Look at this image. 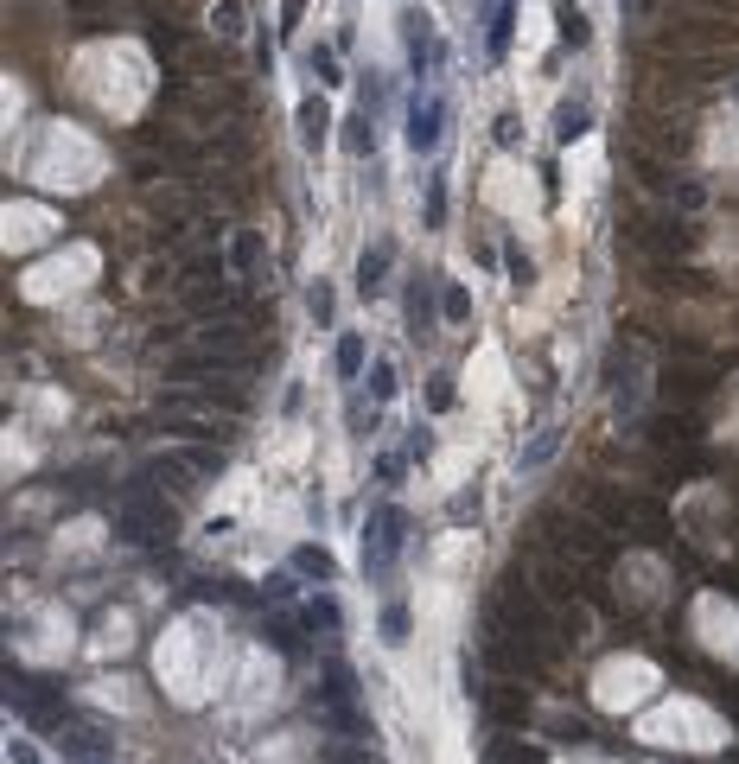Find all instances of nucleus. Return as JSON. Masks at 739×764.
<instances>
[{
  "instance_id": "nucleus-33",
  "label": "nucleus",
  "mask_w": 739,
  "mask_h": 764,
  "mask_svg": "<svg viewBox=\"0 0 739 764\" xmlns=\"http://www.w3.org/2000/svg\"><path fill=\"white\" fill-rule=\"evenodd\" d=\"M306 71L319 77V90H338V83H345V64H338V45H306Z\"/></svg>"
},
{
  "instance_id": "nucleus-46",
  "label": "nucleus",
  "mask_w": 739,
  "mask_h": 764,
  "mask_svg": "<svg viewBox=\"0 0 739 764\" xmlns=\"http://www.w3.org/2000/svg\"><path fill=\"white\" fill-rule=\"evenodd\" d=\"M491 141H497V147H517V141H523V115H517V109H504V115L491 121Z\"/></svg>"
},
{
  "instance_id": "nucleus-23",
  "label": "nucleus",
  "mask_w": 739,
  "mask_h": 764,
  "mask_svg": "<svg viewBox=\"0 0 739 764\" xmlns=\"http://www.w3.org/2000/svg\"><path fill=\"white\" fill-rule=\"evenodd\" d=\"M644 433H650V440H663V446H689V440H701V414L669 408V414H657V421H644Z\"/></svg>"
},
{
  "instance_id": "nucleus-43",
  "label": "nucleus",
  "mask_w": 739,
  "mask_h": 764,
  "mask_svg": "<svg viewBox=\"0 0 739 764\" xmlns=\"http://www.w3.org/2000/svg\"><path fill=\"white\" fill-rule=\"evenodd\" d=\"M294 580H300L294 567H287V573H268V580H262V599H268V605H294V593H300Z\"/></svg>"
},
{
  "instance_id": "nucleus-9",
  "label": "nucleus",
  "mask_w": 739,
  "mask_h": 764,
  "mask_svg": "<svg viewBox=\"0 0 739 764\" xmlns=\"http://www.w3.org/2000/svg\"><path fill=\"white\" fill-rule=\"evenodd\" d=\"M408 510L402 503H376V510L364 516V554H357V561H364V580H383V573L402 561V548H408Z\"/></svg>"
},
{
  "instance_id": "nucleus-36",
  "label": "nucleus",
  "mask_w": 739,
  "mask_h": 764,
  "mask_svg": "<svg viewBox=\"0 0 739 764\" xmlns=\"http://www.w3.org/2000/svg\"><path fill=\"white\" fill-rule=\"evenodd\" d=\"M345 147L357 153V160H370V153H376V115H370V109H357V115L345 121Z\"/></svg>"
},
{
  "instance_id": "nucleus-28",
  "label": "nucleus",
  "mask_w": 739,
  "mask_h": 764,
  "mask_svg": "<svg viewBox=\"0 0 739 764\" xmlns=\"http://www.w3.org/2000/svg\"><path fill=\"white\" fill-rule=\"evenodd\" d=\"M262 637L287 656V663H300V612H294V618H287V612H268V618H262Z\"/></svg>"
},
{
  "instance_id": "nucleus-25",
  "label": "nucleus",
  "mask_w": 739,
  "mask_h": 764,
  "mask_svg": "<svg viewBox=\"0 0 739 764\" xmlns=\"http://www.w3.org/2000/svg\"><path fill=\"white\" fill-rule=\"evenodd\" d=\"M555 453H561V427H555V421H542L536 433H529V446L517 453V472H523V478H536Z\"/></svg>"
},
{
  "instance_id": "nucleus-19",
  "label": "nucleus",
  "mask_w": 739,
  "mask_h": 764,
  "mask_svg": "<svg viewBox=\"0 0 739 764\" xmlns=\"http://www.w3.org/2000/svg\"><path fill=\"white\" fill-rule=\"evenodd\" d=\"M58 745H64V758H71V764H109V726H96V720L64 726Z\"/></svg>"
},
{
  "instance_id": "nucleus-35",
  "label": "nucleus",
  "mask_w": 739,
  "mask_h": 764,
  "mask_svg": "<svg viewBox=\"0 0 739 764\" xmlns=\"http://www.w3.org/2000/svg\"><path fill=\"white\" fill-rule=\"evenodd\" d=\"M542 733H548V739H561V745H593V726L580 720V714H548V720H542Z\"/></svg>"
},
{
  "instance_id": "nucleus-50",
  "label": "nucleus",
  "mask_w": 739,
  "mask_h": 764,
  "mask_svg": "<svg viewBox=\"0 0 739 764\" xmlns=\"http://www.w3.org/2000/svg\"><path fill=\"white\" fill-rule=\"evenodd\" d=\"M376 478H383V484H402V478H408V453H383V459H376Z\"/></svg>"
},
{
  "instance_id": "nucleus-8",
  "label": "nucleus",
  "mask_w": 739,
  "mask_h": 764,
  "mask_svg": "<svg viewBox=\"0 0 739 764\" xmlns=\"http://www.w3.org/2000/svg\"><path fill=\"white\" fill-rule=\"evenodd\" d=\"M7 701L13 714L26 726H45V733H58L64 720H71V701H64V682H45V675H26L7 663Z\"/></svg>"
},
{
  "instance_id": "nucleus-11",
  "label": "nucleus",
  "mask_w": 739,
  "mask_h": 764,
  "mask_svg": "<svg viewBox=\"0 0 739 764\" xmlns=\"http://www.w3.org/2000/svg\"><path fill=\"white\" fill-rule=\"evenodd\" d=\"M160 427L185 446H230L236 440V414H217V408H179V402H160Z\"/></svg>"
},
{
  "instance_id": "nucleus-7",
  "label": "nucleus",
  "mask_w": 739,
  "mask_h": 764,
  "mask_svg": "<svg viewBox=\"0 0 739 764\" xmlns=\"http://www.w3.org/2000/svg\"><path fill=\"white\" fill-rule=\"evenodd\" d=\"M313 707H319V720L332 726L338 739H370V714L357 707V675H351V663H338V656L325 663Z\"/></svg>"
},
{
  "instance_id": "nucleus-44",
  "label": "nucleus",
  "mask_w": 739,
  "mask_h": 764,
  "mask_svg": "<svg viewBox=\"0 0 739 764\" xmlns=\"http://www.w3.org/2000/svg\"><path fill=\"white\" fill-rule=\"evenodd\" d=\"M440 319H446V325H466V319H472L466 287H440Z\"/></svg>"
},
{
  "instance_id": "nucleus-39",
  "label": "nucleus",
  "mask_w": 739,
  "mask_h": 764,
  "mask_svg": "<svg viewBox=\"0 0 739 764\" xmlns=\"http://www.w3.org/2000/svg\"><path fill=\"white\" fill-rule=\"evenodd\" d=\"M179 459L192 465V478H198V484L223 472V446H179Z\"/></svg>"
},
{
  "instance_id": "nucleus-1",
  "label": "nucleus",
  "mask_w": 739,
  "mask_h": 764,
  "mask_svg": "<svg viewBox=\"0 0 739 764\" xmlns=\"http://www.w3.org/2000/svg\"><path fill=\"white\" fill-rule=\"evenodd\" d=\"M625 535L599 529L587 510H567V503H548V510L529 516V554H561V561L580 567H606Z\"/></svg>"
},
{
  "instance_id": "nucleus-18",
  "label": "nucleus",
  "mask_w": 739,
  "mask_h": 764,
  "mask_svg": "<svg viewBox=\"0 0 739 764\" xmlns=\"http://www.w3.org/2000/svg\"><path fill=\"white\" fill-rule=\"evenodd\" d=\"M434 312H440V281L434 274H415L402 293V319H408V332L415 338H434Z\"/></svg>"
},
{
  "instance_id": "nucleus-49",
  "label": "nucleus",
  "mask_w": 739,
  "mask_h": 764,
  "mask_svg": "<svg viewBox=\"0 0 739 764\" xmlns=\"http://www.w3.org/2000/svg\"><path fill=\"white\" fill-rule=\"evenodd\" d=\"M383 96H389V83H383V71H364V102H357V109H383Z\"/></svg>"
},
{
  "instance_id": "nucleus-53",
  "label": "nucleus",
  "mask_w": 739,
  "mask_h": 764,
  "mask_svg": "<svg viewBox=\"0 0 739 764\" xmlns=\"http://www.w3.org/2000/svg\"><path fill=\"white\" fill-rule=\"evenodd\" d=\"M631 7H638V13H657V0H631Z\"/></svg>"
},
{
  "instance_id": "nucleus-29",
  "label": "nucleus",
  "mask_w": 739,
  "mask_h": 764,
  "mask_svg": "<svg viewBox=\"0 0 739 764\" xmlns=\"http://www.w3.org/2000/svg\"><path fill=\"white\" fill-rule=\"evenodd\" d=\"M587 121H593L587 96H567V102H555V141H561V147H567V141H580V134H587Z\"/></svg>"
},
{
  "instance_id": "nucleus-45",
  "label": "nucleus",
  "mask_w": 739,
  "mask_h": 764,
  "mask_svg": "<svg viewBox=\"0 0 739 764\" xmlns=\"http://www.w3.org/2000/svg\"><path fill=\"white\" fill-rule=\"evenodd\" d=\"M504 274H510L517 287H529V281H536V262H529V255L517 249V242H504Z\"/></svg>"
},
{
  "instance_id": "nucleus-14",
  "label": "nucleus",
  "mask_w": 739,
  "mask_h": 764,
  "mask_svg": "<svg viewBox=\"0 0 739 764\" xmlns=\"http://www.w3.org/2000/svg\"><path fill=\"white\" fill-rule=\"evenodd\" d=\"M395 26H402V51H408V77H415V90H421V83L434 77V64H440V39H434V20H427L421 7H408V13H402V20H395Z\"/></svg>"
},
{
  "instance_id": "nucleus-16",
  "label": "nucleus",
  "mask_w": 739,
  "mask_h": 764,
  "mask_svg": "<svg viewBox=\"0 0 739 764\" xmlns=\"http://www.w3.org/2000/svg\"><path fill=\"white\" fill-rule=\"evenodd\" d=\"M631 491H606V484H580V510L593 516L599 529H612V535H631Z\"/></svg>"
},
{
  "instance_id": "nucleus-4",
  "label": "nucleus",
  "mask_w": 739,
  "mask_h": 764,
  "mask_svg": "<svg viewBox=\"0 0 739 764\" xmlns=\"http://www.w3.org/2000/svg\"><path fill=\"white\" fill-rule=\"evenodd\" d=\"M625 242L650 262H682V255L701 249V230L682 211H631L625 217Z\"/></svg>"
},
{
  "instance_id": "nucleus-20",
  "label": "nucleus",
  "mask_w": 739,
  "mask_h": 764,
  "mask_svg": "<svg viewBox=\"0 0 739 764\" xmlns=\"http://www.w3.org/2000/svg\"><path fill=\"white\" fill-rule=\"evenodd\" d=\"M141 32H147V51H153V58L173 64V71H185V58H192V32L173 26V20H147Z\"/></svg>"
},
{
  "instance_id": "nucleus-2",
  "label": "nucleus",
  "mask_w": 739,
  "mask_h": 764,
  "mask_svg": "<svg viewBox=\"0 0 739 764\" xmlns=\"http://www.w3.org/2000/svg\"><path fill=\"white\" fill-rule=\"evenodd\" d=\"M663 58H708V51H739V20L701 7V0H669L657 26Z\"/></svg>"
},
{
  "instance_id": "nucleus-5",
  "label": "nucleus",
  "mask_w": 739,
  "mask_h": 764,
  "mask_svg": "<svg viewBox=\"0 0 739 764\" xmlns=\"http://www.w3.org/2000/svg\"><path fill=\"white\" fill-rule=\"evenodd\" d=\"M625 141L644 147V153H657V160H689V153H695V121L682 109H669V102H638Z\"/></svg>"
},
{
  "instance_id": "nucleus-52",
  "label": "nucleus",
  "mask_w": 739,
  "mask_h": 764,
  "mask_svg": "<svg viewBox=\"0 0 739 764\" xmlns=\"http://www.w3.org/2000/svg\"><path fill=\"white\" fill-rule=\"evenodd\" d=\"M7 758H13V764H45V758H39V752H32V745H26V739H13V745H7Z\"/></svg>"
},
{
  "instance_id": "nucleus-15",
  "label": "nucleus",
  "mask_w": 739,
  "mask_h": 764,
  "mask_svg": "<svg viewBox=\"0 0 739 764\" xmlns=\"http://www.w3.org/2000/svg\"><path fill=\"white\" fill-rule=\"evenodd\" d=\"M478 707H485L491 733H510V726L529 720V682H517V675H497V682L478 694Z\"/></svg>"
},
{
  "instance_id": "nucleus-24",
  "label": "nucleus",
  "mask_w": 739,
  "mask_h": 764,
  "mask_svg": "<svg viewBox=\"0 0 739 764\" xmlns=\"http://www.w3.org/2000/svg\"><path fill=\"white\" fill-rule=\"evenodd\" d=\"M300 631H306V637H338V631H345L338 599H332V593H313V599L300 605Z\"/></svg>"
},
{
  "instance_id": "nucleus-41",
  "label": "nucleus",
  "mask_w": 739,
  "mask_h": 764,
  "mask_svg": "<svg viewBox=\"0 0 739 764\" xmlns=\"http://www.w3.org/2000/svg\"><path fill=\"white\" fill-rule=\"evenodd\" d=\"M383 644H389V650H402V644H408V605H402V599H389V605H383Z\"/></svg>"
},
{
  "instance_id": "nucleus-26",
  "label": "nucleus",
  "mask_w": 739,
  "mask_h": 764,
  "mask_svg": "<svg viewBox=\"0 0 739 764\" xmlns=\"http://www.w3.org/2000/svg\"><path fill=\"white\" fill-rule=\"evenodd\" d=\"M287 567H294L300 580H319V586H332V580H338V561H332V554H325L319 542H300L294 554H287Z\"/></svg>"
},
{
  "instance_id": "nucleus-55",
  "label": "nucleus",
  "mask_w": 739,
  "mask_h": 764,
  "mask_svg": "<svg viewBox=\"0 0 739 764\" xmlns=\"http://www.w3.org/2000/svg\"><path fill=\"white\" fill-rule=\"evenodd\" d=\"M351 764H357V758H351Z\"/></svg>"
},
{
  "instance_id": "nucleus-27",
  "label": "nucleus",
  "mask_w": 739,
  "mask_h": 764,
  "mask_svg": "<svg viewBox=\"0 0 739 764\" xmlns=\"http://www.w3.org/2000/svg\"><path fill=\"white\" fill-rule=\"evenodd\" d=\"M510 26H517V0H497V7H491V20H485V58H491V64H504V51H510Z\"/></svg>"
},
{
  "instance_id": "nucleus-54",
  "label": "nucleus",
  "mask_w": 739,
  "mask_h": 764,
  "mask_svg": "<svg viewBox=\"0 0 739 764\" xmlns=\"http://www.w3.org/2000/svg\"><path fill=\"white\" fill-rule=\"evenodd\" d=\"M727 96H733V102H739V77H733V83H727Z\"/></svg>"
},
{
  "instance_id": "nucleus-51",
  "label": "nucleus",
  "mask_w": 739,
  "mask_h": 764,
  "mask_svg": "<svg viewBox=\"0 0 739 764\" xmlns=\"http://www.w3.org/2000/svg\"><path fill=\"white\" fill-rule=\"evenodd\" d=\"M402 453H408V459H427V453H434V433H427V427H408V446H402Z\"/></svg>"
},
{
  "instance_id": "nucleus-32",
  "label": "nucleus",
  "mask_w": 739,
  "mask_h": 764,
  "mask_svg": "<svg viewBox=\"0 0 739 764\" xmlns=\"http://www.w3.org/2000/svg\"><path fill=\"white\" fill-rule=\"evenodd\" d=\"M555 32H561V45H567V51H580V45L593 39V20L574 7V0H561V7H555Z\"/></svg>"
},
{
  "instance_id": "nucleus-3",
  "label": "nucleus",
  "mask_w": 739,
  "mask_h": 764,
  "mask_svg": "<svg viewBox=\"0 0 739 764\" xmlns=\"http://www.w3.org/2000/svg\"><path fill=\"white\" fill-rule=\"evenodd\" d=\"M115 535L134 542V548H173V535H179L173 497H160L153 484H134L128 478V491L115 497Z\"/></svg>"
},
{
  "instance_id": "nucleus-30",
  "label": "nucleus",
  "mask_w": 739,
  "mask_h": 764,
  "mask_svg": "<svg viewBox=\"0 0 739 764\" xmlns=\"http://www.w3.org/2000/svg\"><path fill=\"white\" fill-rule=\"evenodd\" d=\"M243 26H249V7H243V0H217V7H211V39L236 45V39H243Z\"/></svg>"
},
{
  "instance_id": "nucleus-31",
  "label": "nucleus",
  "mask_w": 739,
  "mask_h": 764,
  "mask_svg": "<svg viewBox=\"0 0 739 764\" xmlns=\"http://www.w3.org/2000/svg\"><path fill=\"white\" fill-rule=\"evenodd\" d=\"M485 764H548V752H542V745L510 739V733H497V739H491V752H485Z\"/></svg>"
},
{
  "instance_id": "nucleus-10",
  "label": "nucleus",
  "mask_w": 739,
  "mask_h": 764,
  "mask_svg": "<svg viewBox=\"0 0 739 764\" xmlns=\"http://www.w3.org/2000/svg\"><path fill=\"white\" fill-rule=\"evenodd\" d=\"M262 370L255 344H198V351L173 357V382H217V376H249Z\"/></svg>"
},
{
  "instance_id": "nucleus-48",
  "label": "nucleus",
  "mask_w": 739,
  "mask_h": 764,
  "mask_svg": "<svg viewBox=\"0 0 739 764\" xmlns=\"http://www.w3.org/2000/svg\"><path fill=\"white\" fill-rule=\"evenodd\" d=\"M446 516H453V523H478V516H485V497H478V491L453 497V503H446Z\"/></svg>"
},
{
  "instance_id": "nucleus-42",
  "label": "nucleus",
  "mask_w": 739,
  "mask_h": 764,
  "mask_svg": "<svg viewBox=\"0 0 739 764\" xmlns=\"http://www.w3.org/2000/svg\"><path fill=\"white\" fill-rule=\"evenodd\" d=\"M669 204H676L682 217H695L701 204H708V185H701V179H676V191H669Z\"/></svg>"
},
{
  "instance_id": "nucleus-47",
  "label": "nucleus",
  "mask_w": 739,
  "mask_h": 764,
  "mask_svg": "<svg viewBox=\"0 0 739 764\" xmlns=\"http://www.w3.org/2000/svg\"><path fill=\"white\" fill-rule=\"evenodd\" d=\"M427 408H434V414H446V408H453V376H446V370H434V376H427Z\"/></svg>"
},
{
  "instance_id": "nucleus-6",
  "label": "nucleus",
  "mask_w": 739,
  "mask_h": 764,
  "mask_svg": "<svg viewBox=\"0 0 739 764\" xmlns=\"http://www.w3.org/2000/svg\"><path fill=\"white\" fill-rule=\"evenodd\" d=\"M650 382H657V376H650L644 344H638V338H612V351H606V402H612L618 421H638Z\"/></svg>"
},
{
  "instance_id": "nucleus-22",
  "label": "nucleus",
  "mask_w": 739,
  "mask_h": 764,
  "mask_svg": "<svg viewBox=\"0 0 739 764\" xmlns=\"http://www.w3.org/2000/svg\"><path fill=\"white\" fill-rule=\"evenodd\" d=\"M294 128H300V147L319 153L325 141H332V109H325V96H306L294 109Z\"/></svg>"
},
{
  "instance_id": "nucleus-21",
  "label": "nucleus",
  "mask_w": 739,
  "mask_h": 764,
  "mask_svg": "<svg viewBox=\"0 0 739 764\" xmlns=\"http://www.w3.org/2000/svg\"><path fill=\"white\" fill-rule=\"evenodd\" d=\"M389 268H395V249H389V242H370V249L357 255V293L376 300V293L389 287Z\"/></svg>"
},
{
  "instance_id": "nucleus-13",
  "label": "nucleus",
  "mask_w": 739,
  "mask_h": 764,
  "mask_svg": "<svg viewBox=\"0 0 739 764\" xmlns=\"http://www.w3.org/2000/svg\"><path fill=\"white\" fill-rule=\"evenodd\" d=\"M446 115H453V102H446L440 90H415V96H408V128H402L408 153H434L440 134H446Z\"/></svg>"
},
{
  "instance_id": "nucleus-12",
  "label": "nucleus",
  "mask_w": 739,
  "mask_h": 764,
  "mask_svg": "<svg viewBox=\"0 0 739 764\" xmlns=\"http://www.w3.org/2000/svg\"><path fill=\"white\" fill-rule=\"evenodd\" d=\"M714 389H720V370H714L708 357H695V363H669V370H657V395H663V402H676V408H701Z\"/></svg>"
},
{
  "instance_id": "nucleus-17",
  "label": "nucleus",
  "mask_w": 739,
  "mask_h": 764,
  "mask_svg": "<svg viewBox=\"0 0 739 764\" xmlns=\"http://www.w3.org/2000/svg\"><path fill=\"white\" fill-rule=\"evenodd\" d=\"M230 281L268 287V242H262V230H230Z\"/></svg>"
},
{
  "instance_id": "nucleus-37",
  "label": "nucleus",
  "mask_w": 739,
  "mask_h": 764,
  "mask_svg": "<svg viewBox=\"0 0 739 764\" xmlns=\"http://www.w3.org/2000/svg\"><path fill=\"white\" fill-rule=\"evenodd\" d=\"M395 389H402V370H395L389 357H376V363H370V402H376V408L395 402Z\"/></svg>"
},
{
  "instance_id": "nucleus-40",
  "label": "nucleus",
  "mask_w": 739,
  "mask_h": 764,
  "mask_svg": "<svg viewBox=\"0 0 739 764\" xmlns=\"http://www.w3.org/2000/svg\"><path fill=\"white\" fill-rule=\"evenodd\" d=\"M306 312H313V325H319V332H332V312H338V300H332V287H325V281H313V287H306Z\"/></svg>"
},
{
  "instance_id": "nucleus-38",
  "label": "nucleus",
  "mask_w": 739,
  "mask_h": 764,
  "mask_svg": "<svg viewBox=\"0 0 739 764\" xmlns=\"http://www.w3.org/2000/svg\"><path fill=\"white\" fill-rule=\"evenodd\" d=\"M421 223L427 230H446V172L427 179V198H421Z\"/></svg>"
},
{
  "instance_id": "nucleus-34",
  "label": "nucleus",
  "mask_w": 739,
  "mask_h": 764,
  "mask_svg": "<svg viewBox=\"0 0 739 764\" xmlns=\"http://www.w3.org/2000/svg\"><path fill=\"white\" fill-rule=\"evenodd\" d=\"M364 332H338V351H332V363H338V376H345V382H357V376H364Z\"/></svg>"
}]
</instances>
